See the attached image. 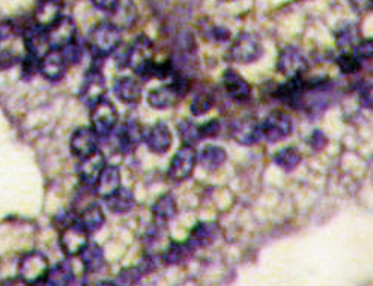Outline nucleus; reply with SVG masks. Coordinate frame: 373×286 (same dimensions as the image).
<instances>
[{
    "instance_id": "nucleus-24",
    "label": "nucleus",
    "mask_w": 373,
    "mask_h": 286,
    "mask_svg": "<svg viewBox=\"0 0 373 286\" xmlns=\"http://www.w3.org/2000/svg\"><path fill=\"white\" fill-rule=\"evenodd\" d=\"M109 14H110V22L114 26H118L121 31L132 27L139 18L137 8L134 5L132 0H119L116 6H114Z\"/></svg>"
},
{
    "instance_id": "nucleus-27",
    "label": "nucleus",
    "mask_w": 373,
    "mask_h": 286,
    "mask_svg": "<svg viewBox=\"0 0 373 286\" xmlns=\"http://www.w3.org/2000/svg\"><path fill=\"white\" fill-rule=\"evenodd\" d=\"M77 222L88 231L89 234L97 232L102 227L106 222V214H104L102 208L98 204H89L83 211L77 214Z\"/></svg>"
},
{
    "instance_id": "nucleus-16",
    "label": "nucleus",
    "mask_w": 373,
    "mask_h": 286,
    "mask_svg": "<svg viewBox=\"0 0 373 286\" xmlns=\"http://www.w3.org/2000/svg\"><path fill=\"white\" fill-rule=\"evenodd\" d=\"M68 66L70 65L63 57L62 50L57 49H50L49 52H45L40 59V73L50 82L62 80Z\"/></svg>"
},
{
    "instance_id": "nucleus-5",
    "label": "nucleus",
    "mask_w": 373,
    "mask_h": 286,
    "mask_svg": "<svg viewBox=\"0 0 373 286\" xmlns=\"http://www.w3.org/2000/svg\"><path fill=\"white\" fill-rule=\"evenodd\" d=\"M118 118L116 106L106 97L91 107V128L98 137L110 136L118 126Z\"/></svg>"
},
{
    "instance_id": "nucleus-45",
    "label": "nucleus",
    "mask_w": 373,
    "mask_h": 286,
    "mask_svg": "<svg viewBox=\"0 0 373 286\" xmlns=\"http://www.w3.org/2000/svg\"><path fill=\"white\" fill-rule=\"evenodd\" d=\"M358 98L363 107L370 109L372 107V83L369 80H365L360 83L358 88Z\"/></svg>"
},
{
    "instance_id": "nucleus-1",
    "label": "nucleus",
    "mask_w": 373,
    "mask_h": 286,
    "mask_svg": "<svg viewBox=\"0 0 373 286\" xmlns=\"http://www.w3.org/2000/svg\"><path fill=\"white\" fill-rule=\"evenodd\" d=\"M121 29L110 20L95 26L88 36V49L97 59H104L119 49L122 36Z\"/></svg>"
},
{
    "instance_id": "nucleus-49",
    "label": "nucleus",
    "mask_w": 373,
    "mask_h": 286,
    "mask_svg": "<svg viewBox=\"0 0 373 286\" xmlns=\"http://www.w3.org/2000/svg\"><path fill=\"white\" fill-rule=\"evenodd\" d=\"M353 9H357L358 13H367L372 5V0H351Z\"/></svg>"
},
{
    "instance_id": "nucleus-7",
    "label": "nucleus",
    "mask_w": 373,
    "mask_h": 286,
    "mask_svg": "<svg viewBox=\"0 0 373 286\" xmlns=\"http://www.w3.org/2000/svg\"><path fill=\"white\" fill-rule=\"evenodd\" d=\"M294 122L289 114L274 110L261 122V136L270 143L282 142L292 135Z\"/></svg>"
},
{
    "instance_id": "nucleus-41",
    "label": "nucleus",
    "mask_w": 373,
    "mask_h": 286,
    "mask_svg": "<svg viewBox=\"0 0 373 286\" xmlns=\"http://www.w3.org/2000/svg\"><path fill=\"white\" fill-rule=\"evenodd\" d=\"M61 50H62V54H63V57L66 59V62H68V65L79 63L82 61L83 49L75 41L73 44H70V45L63 47V49H61Z\"/></svg>"
},
{
    "instance_id": "nucleus-8",
    "label": "nucleus",
    "mask_w": 373,
    "mask_h": 286,
    "mask_svg": "<svg viewBox=\"0 0 373 286\" xmlns=\"http://www.w3.org/2000/svg\"><path fill=\"white\" fill-rule=\"evenodd\" d=\"M197 163V152L195 146L184 145L181 146L176 154L172 158V163L169 166L167 176L174 183H184L193 174L195 166Z\"/></svg>"
},
{
    "instance_id": "nucleus-15",
    "label": "nucleus",
    "mask_w": 373,
    "mask_h": 286,
    "mask_svg": "<svg viewBox=\"0 0 373 286\" xmlns=\"http://www.w3.org/2000/svg\"><path fill=\"white\" fill-rule=\"evenodd\" d=\"M106 95V79L98 68H92L83 80L80 89V100L86 106L92 107Z\"/></svg>"
},
{
    "instance_id": "nucleus-14",
    "label": "nucleus",
    "mask_w": 373,
    "mask_h": 286,
    "mask_svg": "<svg viewBox=\"0 0 373 286\" xmlns=\"http://www.w3.org/2000/svg\"><path fill=\"white\" fill-rule=\"evenodd\" d=\"M143 130L137 121H125L114 133V143L118 151L122 154H130L136 151L137 146L143 142Z\"/></svg>"
},
{
    "instance_id": "nucleus-23",
    "label": "nucleus",
    "mask_w": 373,
    "mask_h": 286,
    "mask_svg": "<svg viewBox=\"0 0 373 286\" xmlns=\"http://www.w3.org/2000/svg\"><path fill=\"white\" fill-rule=\"evenodd\" d=\"M63 5L61 0H40L33 15V23L43 29H49L62 17Z\"/></svg>"
},
{
    "instance_id": "nucleus-19",
    "label": "nucleus",
    "mask_w": 373,
    "mask_h": 286,
    "mask_svg": "<svg viewBox=\"0 0 373 286\" xmlns=\"http://www.w3.org/2000/svg\"><path fill=\"white\" fill-rule=\"evenodd\" d=\"M97 143H98V136L95 135L92 128L80 127L73 133L70 140V151L74 157L84 158L98 149Z\"/></svg>"
},
{
    "instance_id": "nucleus-2",
    "label": "nucleus",
    "mask_w": 373,
    "mask_h": 286,
    "mask_svg": "<svg viewBox=\"0 0 373 286\" xmlns=\"http://www.w3.org/2000/svg\"><path fill=\"white\" fill-rule=\"evenodd\" d=\"M190 91V80L185 74L175 73L170 83L162 84L148 93V103L151 107L157 110H166L174 107L178 101L183 100Z\"/></svg>"
},
{
    "instance_id": "nucleus-46",
    "label": "nucleus",
    "mask_w": 373,
    "mask_h": 286,
    "mask_svg": "<svg viewBox=\"0 0 373 286\" xmlns=\"http://www.w3.org/2000/svg\"><path fill=\"white\" fill-rule=\"evenodd\" d=\"M220 128H222V126H220V121L211 119L206 123H204V126H200V135H202V139H213L218 136Z\"/></svg>"
},
{
    "instance_id": "nucleus-28",
    "label": "nucleus",
    "mask_w": 373,
    "mask_h": 286,
    "mask_svg": "<svg viewBox=\"0 0 373 286\" xmlns=\"http://www.w3.org/2000/svg\"><path fill=\"white\" fill-rule=\"evenodd\" d=\"M107 206L114 214H127L136 206V197L127 187H119L110 197L106 199Z\"/></svg>"
},
{
    "instance_id": "nucleus-9",
    "label": "nucleus",
    "mask_w": 373,
    "mask_h": 286,
    "mask_svg": "<svg viewBox=\"0 0 373 286\" xmlns=\"http://www.w3.org/2000/svg\"><path fill=\"white\" fill-rule=\"evenodd\" d=\"M89 244V232L75 220L61 229L59 234V247L62 252L68 256H79Z\"/></svg>"
},
{
    "instance_id": "nucleus-22",
    "label": "nucleus",
    "mask_w": 373,
    "mask_h": 286,
    "mask_svg": "<svg viewBox=\"0 0 373 286\" xmlns=\"http://www.w3.org/2000/svg\"><path fill=\"white\" fill-rule=\"evenodd\" d=\"M22 36L26 53H32L41 57L45 52L50 50L49 40H47V29L31 23L24 27Z\"/></svg>"
},
{
    "instance_id": "nucleus-21",
    "label": "nucleus",
    "mask_w": 373,
    "mask_h": 286,
    "mask_svg": "<svg viewBox=\"0 0 373 286\" xmlns=\"http://www.w3.org/2000/svg\"><path fill=\"white\" fill-rule=\"evenodd\" d=\"M121 181H122V175H121L119 167L113 165H109V166L106 165L101 170L97 183H95L93 186L95 196L106 200L121 187Z\"/></svg>"
},
{
    "instance_id": "nucleus-11",
    "label": "nucleus",
    "mask_w": 373,
    "mask_h": 286,
    "mask_svg": "<svg viewBox=\"0 0 373 286\" xmlns=\"http://www.w3.org/2000/svg\"><path fill=\"white\" fill-rule=\"evenodd\" d=\"M231 137L243 146H252L261 140V122L256 116L247 114L240 119L232 122L231 126Z\"/></svg>"
},
{
    "instance_id": "nucleus-47",
    "label": "nucleus",
    "mask_w": 373,
    "mask_h": 286,
    "mask_svg": "<svg viewBox=\"0 0 373 286\" xmlns=\"http://www.w3.org/2000/svg\"><path fill=\"white\" fill-rule=\"evenodd\" d=\"M310 145L314 151H321L327 145V137H325L323 133L321 130H314L312 133V137H310Z\"/></svg>"
},
{
    "instance_id": "nucleus-3",
    "label": "nucleus",
    "mask_w": 373,
    "mask_h": 286,
    "mask_svg": "<svg viewBox=\"0 0 373 286\" xmlns=\"http://www.w3.org/2000/svg\"><path fill=\"white\" fill-rule=\"evenodd\" d=\"M154 44L146 35H139L127 50V62L130 68L136 73L140 79H152V70H154Z\"/></svg>"
},
{
    "instance_id": "nucleus-31",
    "label": "nucleus",
    "mask_w": 373,
    "mask_h": 286,
    "mask_svg": "<svg viewBox=\"0 0 373 286\" xmlns=\"http://www.w3.org/2000/svg\"><path fill=\"white\" fill-rule=\"evenodd\" d=\"M74 279H75V274H74L73 265L68 261H62V262H57L54 266H50L44 283L53 285V286H65V285H71Z\"/></svg>"
},
{
    "instance_id": "nucleus-35",
    "label": "nucleus",
    "mask_w": 373,
    "mask_h": 286,
    "mask_svg": "<svg viewBox=\"0 0 373 286\" xmlns=\"http://www.w3.org/2000/svg\"><path fill=\"white\" fill-rule=\"evenodd\" d=\"M301 160H303L301 152L295 146L283 148L274 156V163L286 172H292L296 166L301 163Z\"/></svg>"
},
{
    "instance_id": "nucleus-25",
    "label": "nucleus",
    "mask_w": 373,
    "mask_h": 286,
    "mask_svg": "<svg viewBox=\"0 0 373 286\" xmlns=\"http://www.w3.org/2000/svg\"><path fill=\"white\" fill-rule=\"evenodd\" d=\"M217 234L218 226L215 223L200 222L193 227V231H191L187 244L191 247V250L196 252L197 249H204V247L213 244Z\"/></svg>"
},
{
    "instance_id": "nucleus-29",
    "label": "nucleus",
    "mask_w": 373,
    "mask_h": 286,
    "mask_svg": "<svg viewBox=\"0 0 373 286\" xmlns=\"http://www.w3.org/2000/svg\"><path fill=\"white\" fill-rule=\"evenodd\" d=\"M227 154L223 148L215 145H208L197 154V161L205 170L215 172L226 163Z\"/></svg>"
},
{
    "instance_id": "nucleus-36",
    "label": "nucleus",
    "mask_w": 373,
    "mask_h": 286,
    "mask_svg": "<svg viewBox=\"0 0 373 286\" xmlns=\"http://www.w3.org/2000/svg\"><path fill=\"white\" fill-rule=\"evenodd\" d=\"M178 133L179 137L183 139L185 145L195 146L197 142L202 140V135H200V126L195 123L190 119H184L183 122L178 123Z\"/></svg>"
},
{
    "instance_id": "nucleus-42",
    "label": "nucleus",
    "mask_w": 373,
    "mask_h": 286,
    "mask_svg": "<svg viewBox=\"0 0 373 286\" xmlns=\"http://www.w3.org/2000/svg\"><path fill=\"white\" fill-rule=\"evenodd\" d=\"M353 54H356L358 59L363 61H370L373 54V45L372 40H360L356 45H353Z\"/></svg>"
},
{
    "instance_id": "nucleus-40",
    "label": "nucleus",
    "mask_w": 373,
    "mask_h": 286,
    "mask_svg": "<svg viewBox=\"0 0 373 286\" xmlns=\"http://www.w3.org/2000/svg\"><path fill=\"white\" fill-rule=\"evenodd\" d=\"M143 276V273L140 271L139 266H130V269H125L122 270L119 274H118V280L114 283H121V285H132V283H137L140 280V278Z\"/></svg>"
},
{
    "instance_id": "nucleus-32",
    "label": "nucleus",
    "mask_w": 373,
    "mask_h": 286,
    "mask_svg": "<svg viewBox=\"0 0 373 286\" xmlns=\"http://www.w3.org/2000/svg\"><path fill=\"white\" fill-rule=\"evenodd\" d=\"M82 256L83 271L86 274H92L100 271L104 264H106V257H104V252L100 246L97 244H88V247L79 255Z\"/></svg>"
},
{
    "instance_id": "nucleus-34",
    "label": "nucleus",
    "mask_w": 373,
    "mask_h": 286,
    "mask_svg": "<svg viewBox=\"0 0 373 286\" xmlns=\"http://www.w3.org/2000/svg\"><path fill=\"white\" fill-rule=\"evenodd\" d=\"M361 40L356 24H343L336 32V44L340 52H349Z\"/></svg>"
},
{
    "instance_id": "nucleus-51",
    "label": "nucleus",
    "mask_w": 373,
    "mask_h": 286,
    "mask_svg": "<svg viewBox=\"0 0 373 286\" xmlns=\"http://www.w3.org/2000/svg\"><path fill=\"white\" fill-rule=\"evenodd\" d=\"M0 44H2V41H0Z\"/></svg>"
},
{
    "instance_id": "nucleus-13",
    "label": "nucleus",
    "mask_w": 373,
    "mask_h": 286,
    "mask_svg": "<svg viewBox=\"0 0 373 286\" xmlns=\"http://www.w3.org/2000/svg\"><path fill=\"white\" fill-rule=\"evenodd\" d=\"M305 97V82L301 77H292L283 84H277L274 89V98L284 103L292 109H301Z\"/></svg>"
},
{
    "instance_id": "nucleus-4",
    "label": "nucleus",
    "mask_w": 373,
    "mask_h": 286,
    "mask_svg": "<svg viewBox=\"0 0 373 286\" xmlns=\"http://www.w3.org/2000/svg\"><path fill=\"white\" fill-rule=\"evenodd\" d=\"M49 270V257L36 250L29 252L23 255L20 262H18V279L27 285H40L45 282Z\"/></svg>"
},
{
    "instance_id": "nucleus-50",
    "label": "nucleus",
    "mask_w": 373,
    "mask_h": 286,
    "mask_svg": "<svg viewBox=\"0 0 373 286\" xmlns=\"http://www.w3.org/2000/svg\"><path fill=\"white\" fill-rule=\"evenodd\" d=\"M222 2H232V0H222Z\"/></svg>"
},
{
    "instance_id": "nucleus-48",
    "label": "nucleus",
    "mask_w": 373,
    "mask_h": 286,
    "mask_svg": "<svg viewBox=\"0 0 373 286\" xmlns=\"http://www.w3.org/2000/svg\"><path fill=\"white\" fill-rule=\"evenodd\" d=\"M119 0H92L93 6L98 8L100 11H104V13H110L112 9L116 6Z\"/></svg>"
},
{
    "instance_id": "nucleus-20",
    "label": "nucleus",
    "mask_w": 373,
    "mask_h": 286,
    "mask_svg": "<svg viewBox=\"0 0 373 286\" xmlns=\"http://www.w3.org/2000/svg\"><path fill=\"white\" fill-rule=\"evenodd\" d=\"M223 84L229 97L236 103H247L252 98V86L240 73L232 68L224 71Z\"/></svg>"
},
{
    "instance_id": "nucleus-18",
    "label": "nucleus",
    "mask_w": 373,
    "mask_h": 286,
    "mask_svg": "<svg viewBox=\"0 0 373 286\" xmlns=\"http://www.w3.org/2000/svg\"><path fill=\"white\" fill-rule=\"evenodd\" d=\"M143 142L154 154H166L172 146V133L165 122H155L143 131Z\"/></svg>"
},
{
    "instance_id": "nucleus-33",
    "label": "nucleus",
    "mask_w": 373,
    "mask_h": 286,
    "mask_svg": "<svg viewBox=\"0 0 373 286\" xmlns=\"http://www.w3.org/2000/svg\"><path fill=\"white\" fill-rule=\"evenodd\" d=\"M195 252L191 247L185 243H172L166 247L165 253H162V261L167 265H178L184 262L187 257H190Z\"/></svg>"
},
{
    "instance_id": "nucleus-6",
    "label": "nucleus",
    "mask_w": 373,
    "mask_h": 286,
    "mask_svg": "<svg viewBox=\"0 0 373 286\" xmlns=\"http://www.w3.org/2000/svg\"><path fill=\"white\" fill-rule=\"evenodd\" d=\"M262 54H264V47L259 41V38L250 32H243L235 38L227 56L232 62L248 65L259 61Z\"/></svg>"
},
{
    "instance_id": "nucleus-43",
    "label": "nucleus",
    "mask_w": 373,
    "mask_h": 286,
    "mask_svg": "<svg viewBox=\"0 0 373 286\" xmlns=\"http://www.w3.org/2000/svg\"><path fill=\"white\" fill-rule=\"evenodd\" d=\"M18 62H22V57L18 56L14 50H9V49L0 50V70L11 68V66H14Z\"/></svg>"
},
{
    "instance_id": "nucleus-12",
    "label": "nucleus",
    "mask_w": 373,
    "mask_h": 286,
    "mask_svg": "<svg viewBox=\"0 0 373 286\" xmlns=\"http://www.w3.org/2000/svg\"><path fill=\"white\" fill-rule=\"evenodd\" d=\"M77 35V26L71 17L62 15L53 26L47 29V40H49L50 49L61 50L63 47L70 45L75 41Z\"/></svg>"
},
{
    "instance_id": "nucleus-44",
    "label": "nucleus",
    "mask_w": 373,
    "mask_h": 286,
    "mask_svg": "<svg viewBox=\"0 0 373 286\" xmlns=\"http://www.w3.org/2000/svg\"><path fill=\"white\" fill-rule=\"evenodd\" d=\"M205 35L209 40H213L215 43H226L231 40V31H227L223 26H211Z\"/></svg>"
},
{
    "instance_id": "nucleus-39",
    "label": "nucleus",
    "mask_w": 373,
    "mask_h": 286,
    "mask_svg": "<svg viewBox=\"0 0 373 286\" xmlns=\"http://www.w3.org/2000/svg\"><path fill=\"white\" fill-rule=\"evenodd\" d=\"M40 56H35L32 53H26L22 59V74L23 79H32L36 73H40Z\"/></svg>"
},
{
    "instance_id": "nucleus-37",
    "label": "nucleus",
    "mask_w": 373,
    "mask_h": 286,
    "mask_svg": "<svg viewBox=\"0 0 373 286\" xmlns=\"http://www.w3.org/2000/svg\"><path fill=\"white\" fill-rule=\"evenodd\" d=\"M214 106V95L208 91H202L196 93V97L191 101V114L193 116H202V114L208 113Z\"/></svg>"
},
{
    "instance_id": "nucleus-30",
    "label": "nucleus",
    "mask_w": 373,
    "mask_h": 286,
    "mask_svg": "<svg viewBox=\"0 0 373 286\" xmlns=\"http://www.w3.org/2000/svg\"><path fill=\"white\" fill-rule=\"evenodd\" d=\"M178 213L176 200L170 193H165L160 196L154 205H152V216H154L158 223H167L174 218Z\"/></svg>"
},
{
    "instance_id": "nucleus-10",
    "label": "nucleus",
    "mask_w": 373,
    "mask_h": 286,
    "mask_svg": "<svg viewBox=\"0 0 373 286\" xmlns=\"http://www.w3.org/2000/svg\"><path fill=\"white\" fill-rule=\"evenodd\" d=\"M277 70L284 77H301L309 70V62L304 54L294 45L284 47L277 59Z\"/></svg>"
},
{
    "instance_id": "nucleus-17",
    "label": "nucleus",
    "mask_w": 373,
    "mask_h": 286,
    "mask_svg": "<svg viewBox=\"0 0 373 286\" xmlns=\"http://www.w3.org/2000/svg\"><path fill=\"white\" fill-rule=\"evenodd\" d=\"M104 166H106V158H104V154L100 149L92 152L88 157L80 158V165L77 166V175L82 186L93 188Z\"/></svg>"
},
{
    "instance_id": "nucleus-38",
    "label": "nucleus",
    "mask_w": 373,
    "mask_h": 286,
    "mask_svg": "<svg viewBox=\"0 0 373 286\" xmlns=\"http://www.w3.org/2000/svg\"><path fill=\"white\" fill-rule=\"evenodd\" d=\"M336 65L339 66V70L343 74L349 75V74H357L360 71V68H361V61L353 53L342 52L336 57Z\"/></svg>"
},
{
    "instance_id": "nucleus-26",
    "label": "nucleus",
    "mask_w": 373,
    "mask_h": 286,
    "mask_svg": "<svg viewBox=\"0 0 373 286\" xmlns=\"http://www.w3.org/2000/svg\"><path fill=\"white\" fill-rule=\"evenodd\" d=\"M114 93L116 97L125 104H136L142 98V84L137 79L130 75H122L114 82Z\"/></svg>"
}]
</instances>
